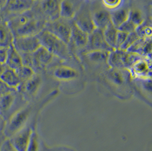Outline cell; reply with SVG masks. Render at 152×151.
Listing matches in <instances>:
<instances>
[{
	"label": "cell",
	"instance_id": "obj_11",
	"mask_svg": "<svg viewBox=\"0 0 152 151\" xmlns=\"http://www.w3.org/2000/svg\"><path fill=\"white\" fill-rule=\"evenodd\" d=\"M52 55L46 48L40 46L35 52L31 54V68H42L47 65L52 60Z\"/></svg>",
	"mask_w": 152,
	"mask_h": 151
},
{
	"label": "cell",
	"instance_id": "obj_12",
	"mask_svg": "<svg viewBox=\"0 0 152 151\" xmlns=\"http://www.w3.org/2000/svg\"><path fill=\"white\" fill-rule=\"evenodd\" d=\"M74 18V23L87 34H91L96 28L92 16L88 13L84 12L80 14H76Z\"/></svg>",
	"mask_w": 152,
	"mask_h": 151
},
{
	"label": "cell",
	"instance_id": "obj_23",
	"mask_svg": "<svg viewBox=\"0 0 152 151\" xmlns=\"http://www.w3.org/2000/svg\"><path fill=\"white\" fill-rule=\"evenodd\" d=\"M54 75L58 78L61 80H71L76 77L77 73L74 69L69 67H61L56 69Z\"/></svg>",
	"mask_w": 152,
	"mask_h": 151
},
{
	"label": "cell",
	"instance_id": "obj_41",
	"mask_svg": "<svg viewBox=\"0 0 152 151\" xmlns=\"http://www.w3.org/2000/svg\"><path fill=\"white\" fill-rule=\"evenodd\" d=\"M33 1H41V0H33Z\"/></svg>",
	"mask_w": 152,
	"mask_h": 151
},
{
	"label": "cell",
	"instance_id": "obj_33",
	"mask_svg": "<svg viewBox=\"0 0 152 151\" xmlns=\"http://www.w3.org/2000/svg\"><path fill=\"white\" fill-rule=\"evenodd\" d=\"M128 35V34L123 31L118 30L116 39V49H119L121 46V45L125 41Z\"/></svg>",
	"mask_w": 152,
	"mask_h": 151
},
{
	"label": "cell",
	"instance_id": "obj_30",
	"mask_svg": "<svg viewBox=\"0 0 152 151\" xmlns=\"http://www.w3.org/2000/svg\"><path fill=\"white\" fill-rule=\"evenodd\" d=\"M137 26L129 19L124 22L121 26L118 28V30L123 31L128 34L136 31Z\"/></svg>",
	"mask_w": 152,
	"mask_h": 151
},
{
	"label": "cell",
	"instance_id": "obj_2",
	"mask_svg": "<svg viewBox=\"0 0 152 151\" xmlns=\"http://www.w3.org/2000/svg\"><path fill=\"white\" fill-rule=\"evenodd\" d=\"M40 45L46 48L53 56L66 59L69 56L67 44L59 39L44 28L36 35Z\"/></svg>",
	"mask_w": 152,
	"mask_h": 151
},
{
	"label": "cell",
	"instance_id": "obj_34",
	"mask_svg": "<svg viewBox=\"0 0 152 151\" xmlns=\"http://www.w3.org/2000/svg\"><path fill=\"white\" fill-rule=\"evenodd\" d=\"M15 90H17V89L9 86L7 84L0 79V97L6 95Z\"/></svg>",
	"mask_w": 152,
	"mask_h": 151
},
{
	"label": "cell",
	"instance_id": "obj_5",
	"mask_svg": "<svg viewBox=\"0 0 152 151\" xmlns=\"http://www.w3.org/2000/svg\"><path fill=\"white\" fill-rule=\"evenodd\" d=\"M18 97L17 90L0 97V114L7 121L20 110L18 108Z\"/></svg>",
	"mask_w": 152,
	"mask_h": 151
},
{
	"label": "cell",
	"instance_id": "obj_21",
	"mask_svg": "<svg viewBox=\"0 0 152 151\" xmlns=\"http://www.w3.org/2000/svg\"><path fill=\"white\" fill-rule=\"evenodd\" d=\"M118 28L110 22L103 30L104 39L110 47L113 49H116V39Z\"/></svg>",
	"mask_w": 152,
	"mask_h": 151
},
{
	"label": "cell",
	"instance_id": "obj_31",
	"mask_svg": "<svg viewBox=\"0 0 152 151\" xmlns=\"http://www.w3.org/2000/svg\"><path fill=\"white\" fill-rule=\"evenodd\" d=\"M152 39L151 38H148L146 40L144 45L141 49L139 55L142 57H145L148 58L151 56L152 54Z\"/></svg>",
	"mask_w": 152,
	"mask_h": 151
},
{
	"label": "cell",
	"instance_id": "obj_17",
	"mask_svg": "<svg viewBox=\"0 0 152 151\" xmlns=\"http://www.w3.org/2000/svg\"><path fill=\"white\" fill-rule=\"evenodd\" d=\"M5 65L7 68L16 70L21 67L23 64L21 55L20 53L14 48L12 44L7 49V55Z\"/></svg>",
	"mask_w": 152,
	"mask_h": 151
},
{
	"label": "cell",
	"instance_id": "obj_15",
	"mask_svg": "<svg viewBox=\"0 0 152 151\" xmlns=\"http://www.w3.org/2000/svg\"><path fill=\"white\" fill-rule=\"evenodd\" d=\"M77 4L73 0H61L60 4V17L71 20L77 13Z\"/></svg>",
	"mask_w": 152,
	"mask_h": 151
},
{
	"label": "cell",
	"instance_id": "obj_26",
	"mask_svg": "<svg viewBox=\"0 0 152 151\" xmlns=\"http://www.w3.org/2000/svg\"><path fill=\"white\" fill-rule=\"evenodd\" d=\"M131 67L133 69L134 73L142 75L148 73L150 68L148 60L143 59L142 57L135 62Z\"/></svg>",
	"mask_w": 152,
	"mask_h": 151
},
{
	"label": "cell",
	"instance_id": "obj_14",
	"mask_svg": "<svg viewBox=\"0 0 152 151\" xmlns=\"http://www.w3.org/2000/svg\"><path fill=\"white\" fill-rule=\"evenodd\" d=\"M14 39L7 21L0 20V47H9L13 44Z\"/></svg>",
	"mask_w": 152,
	"mask_h": 151
},
{
	"label": "cell",
	"instance_id": "obj_3",
	"mask_svg": "<svg viewBox=\"0 0 152 151\" xmlns=\"http://www.w3.org/2000/svg\"><path fill=\"white\" fill-rule=\"evenodd\" d=\"M69 20L59 17L54 21H48L45 23L44 28L68 44L70 41L72 23H69Z\"/></svg>",
	"mask_w": 152,
	"mask_h": 151
},
{
	"label": "cell",
	"instance_id": "obj_42",
	"mask_svg": "<svg viewBox=\"0 0 152 151\" xmlns=\"http://www.w3.org/2000/svg\"><path fill=\"white\" fill-rule=\"evenodd\" d=\"M0 146H1V145H0Z\"/></svg>",
	"mask_w": 152,
	"mask_h": 151
},
{
	"label": "cell",
	"instance_id": "obj_29",
	"mask_svg": "<svg viewBox=\"0 0 152 151\" xmlns=\"http://www.w3.org/2000/svg\"><path fill=\"white\" fill-rule=\"evenodd\" d=\"M139 38V36L136 31L130 33L128 35L125 41L123 43V44L121 45V46L120 47V49L123 51H127L132 45Z\"/></svg>",
	"mask_w": 152,
	"mask_h": 151
},
{
	"label": "cell",
	"instance_id": "obj_4",
	"mask_svg": "<svg viewBox=\"0 0 152 151\" xmlns=\"http://www.w3.org/2000/svg\"><path fill=\"white\" fill-rule=\"evenodd\" d=\"M30 110L28 109H21L15 113L7 121L3 132L7 139H10L18 131L22 130L26 123Z\"/></svg>",
	"mask_w": 152,
	"mask_h": 151
},
{
	"label": "cell",
	"instance_id": "obj_38",
	"mask_svg": "<svg viewBox=\"0 0 152 151\" xmlns=\"http://www.w3.org/2000/svg\"><path fill=\"white\" fill-rule=\"evenodd\" d=\"M7 123V121L0 114V133H3Z\"/></svg>",
	"mask_w": 152,
	"mask_h": 151
},
{
	"label": "cell",
	"instance_id": "obj_35",
	"mask_svg": "<svg viewBox=\"0 0 152 151\" xmlns=\"http://www.w3.org/2000/svg\"><path fill=\"white\" fill-rule=\"evenodd\" d=\"M37 149H38V143H37L36 136L34 134H31L26 151H37Z\"/></svg>",
	"mask_w": 152,
	"mask_h": 151
},
{
	"label": "cell",
	"instance_id": "obj_24",
	"mask_svg": "<svg viewBox=\"0 0 152 151\" xmlns=\"http://www.w3.org/2000/svg\"><path fill=\"white\" fill-rule=\"evenodd\" d=\"M110 52L103 50H94L88 51L86 55L93 62H107Z\"/></svg>",
	"mask_w": 152,
	"mask_h": 151
},
{
	"label": "cell",
	"instance_id": "obj_20",
	"mask_svg": "<svg viewBox=\"0 0 152 151\" xmlns=\"http://www.w3.org/2000/svg\"><path fill=\"white\" fill-rule=\"evenodd\" d=\"M124 51L120 49H115L110 52L107 62L111 67L116 68H125L124 63Z\"/></svg>",
	"mask_w": 152,
	"mask_h": 151
},
{
	"label": "cell",
	"instance_id": "obj_28",
	"mask_svg": "<svg viewBox=\"0 0 152 151\" xmlns=\"http://www.w3.org/2000/svg\"><path fill=\"white\" fill-rule=\"evenodd\" d=\"M136 33L138 35L139 38H151L152 36V28L151 26L141 25L138 26L136 30Z\"/></svg>",
	"mask_w": 152,
	"mask_h": 151
},
{
	"label": "cell",
	"instance_id": "obj_32",
	"mask_svg": "<svg viewBox=\"0 0 152 151\" xmlns=\"http://www.w3.org/2000/svg\"><path fill=\"white\" fill-rule=\"evenodd\" d=\"M123 0H102L104 7L110 10H116L120 7Z\"/></svg>",
	"mask_w": 152,
	"mask_h": 151
},
{
	"label": "cell",
	"instance_id": "obj_40",
	"mask_svg": "<svg viewBox=\"0 0 152 151\" xmlns=\"http://www.w3.org/2000/svg\"><path fill=\"white\" fill-rule=\"evenodd\" d=\"M7 0H0V10H2L6 5Z\"/></svg>",
	"mask_w": 152,
	"mask_h": 151
},
{
	"label": "cell",
	"instance_id": "obj_25",
	"mask_svg": "<svg viewBox=\"0 0 152 151\" xmlns=\"http://www.w3.org/2000/svg\"><path fill=\"white\" fill-rule=\"evenodd\" d=\"M15 70L21 83L27 81L35 75L34 71L33 69L23 65Z\"/></svg>",
	"mask_w": 152,
	"mask_h": 151
},
{
	"label": "cell",
	"instance_id": "obj_22",
	"mask_svg": "<svg viewBox=\"0 0 152 151\" xmlns=\"http://www.w3.org/2000/svg\"><path fill=\"white\" fill-rule=\"evenodd\" d=\"M39 83V78L34 75L27 81L21 83L17 90L20 89L25 91L26 93L33 94L37 89Z\"/></svg>",
	"mask_w": 152,
	"mask_h": 151
},
{
	"label": "cell",
	"instance_id": "obj_37",
	"mask_svg": "<svg viewBox=\"0 0 152 151\" xmlns=\"http://www.w3.org/2000/svg\"><path fill=\"white\" fill-rule=\"evenodd\" d=\"M8 48L0 47V64H5L7 60Z\"/></svg>",
	"mask_w": 152,
	"mask_h": 151
},
{
	"label": "cell",
	"instance_id": "obj_7",
	"mask_svg": "<svg viewBox=\"0 0 152 151\" xmlns=\"http://www.w3.org/2000/svg\"><path fill=\"white\" fill-rule=\"evenodd\" d=\"M13 45L20 54L33 53L41 46L36 35L15 37Z\"/></svg>",
	"mask_w": 152,
	"mask_h": 151
},
{
	"label": "cell",
	"instance_id": "obj_9",
	"mask_svg": "<svg viewBox=\"0 0 152 151\" xmlns=\"http://www.w3.org/2000/svg\"><path fill=\"white\" fill-rule=\"evenodd\" d=\"M61 0H41L39 10L48 21H53L60 17V4Z\"/></svg>",
	"mask_w": 152,
	"mask_h": 151
},
{
	"label": "cell",
	"instance_id": "obj_39",
	"mask_svg": "<svg viewBox=\"0 0 152 151\" xmlns=\"http://www.w3.org/2000/svg\"><path fill=\"white\" fill-rule=\"evenodd\" d=\"M7 68V67L5 64H0V77Z\"/></svg>",
	"mask_w": 152,
	"mask_h": 151
},
{
	"label": "cell",
	"instance_id": "obj_8",
	"mask_svg": "<svg viewBox=\"0 0 152 151\" xmlns=\"http://www.w3.org/2000/svg\"><path fill=\"white\" fill-rule=\"evenodd\" d=\"M90 51L103 50L111 52L113 49L109 46L104 39L103 30L96 28L88 35V40L86 46Z\"/></svg>",
	"mask_w": 152,
	"mask_h": 151
},
{
	"label": "cell",
	"instance_id": "obj_13",
	"mask_svg": "<svg viewBox=\"0 0 152 151\" xmlns=\"http://www.w3.org/2000/svg\"><path fill=\"white\" fill-rule=\"evenodd\" d=\"M88 40V34L84 32L72 22L71 25L70 41H72L76 47L79 48H84L87 45Z\"/></svg>",
	"mask_w": 152,
	"mask_h": 151
},
{
	"label": "cell",
	"instance_id": "obj_1",
	"mask_svg": "<svg viewBox=\"0 0 152 151\" xmlns=\"http://www.w3.org/2000/svg\"><path fill=\"white\" fill-rule=\"evenodd\" d=\"M30 10L18 14L7 21L14 38L36 35L45 27L46 22L40 18H37Z\"/></svg>",
	"mask_w": 152,
	"mask_h": 151
},
{
	"label": "cell",
	"instance_id": "obj_36",
	"mask_svg": "<svg viewBox=\"0 0 152 151\" xmlns=\"http://www.w3.org/2000/svg\"><path fill=\"white\" fill-rule=\"evenodd\" d=\"M0 151H17L11 144L9 139H6L0 146Z\"/></svg>",
	"mask_w": 152,
	"mask_h": 151
},
{
	"label": "cell",
	"instance_id": "obj_27",
	"mask_svg": "<svg viewBox=\"0 0 152 151\" xmlns=\"http://www.w3.org/2000/svg\"><path fill=\"white\" fill-rule=\"evenodd\" d=\"M137 27L144 23V17L142 13L138 10H132L129 11V18Z\"/></svg>",
	"mask_w": 152,
	"mask_h": 151
},
{
	"label": "cell",
	"instance_id": "obj_6",
	"mask_svg": "<svg viewBox=\"0 0 152 151\" xmlns=\"http://www.w3.org/2000/svg\"><path fill=\"white\" fill-rule=\"evenodd\" d=\"M34 3V1L33 0H7L5 6L0 11L4 15H9V17L12 18L30 10Z\"/></svg>",
	"mask_w": 152,
	"mask_h": 151
},
{
	"label": "cell",
	"instance_id": "obj_19",
	"mask_svg": "<svg viewBox=\"0 0 152 151\" xmlns=\"http://www.w3.org/2000/svg\"><path fill=\"white\" fill-rule=\"evenodd\" d=\"M0 79L7 84L9 86L15 89L18 88L21 83V81L17 75L15 70L7 67L3 72Z\"/></svg>",
	"mask_w": 152,
	"mask_h": 151
},
{
	"label": "cell",
	"instance_id": "obj_10",
	"mask_svg": "<svg viewBox=\"0 0 152 151\" xmlns=\"http://www.w3.org/2000/svg\"><path fill=\"white\" fill-rule=\"evenodd\" d=\"M31 134L30 128H23L9 139L16 151H26Z\"/></svg>",
	"mask_w": 152,
	"mask_h": 151
},
{
	"label": "cell",
	"instance_id": "obj_16",
	"mask_svg": "<svg viewBox=\"0 0 152 151\" xmlns=\"http://www.w3.org/2000/svg\"><path fill=\"white\" fill-rule=\"evenodd\" d=\"M92 18L95 28L103 30L111 22V13L105 9L99 10L92 15Z\"/></svg>",
	"mask_w": 152,
	"mask_h": 151
},
{
	"label": "cell",
	"instance_id": "obj_18",
	"mask_svg": "<svg viewBox=\"0 0 152 151\" xmlns=\"http://www.w3.org/2000/svg\"><path fill=\"white\" fill-rule=\"evenodd\" d=\"M129 11L130 10L123 7H119L114 10L111 13V23L115 28H118L128 20Z\"/></svg>",
	"mask_w": 152,
	"mask_h": 151
}]
</instances>
